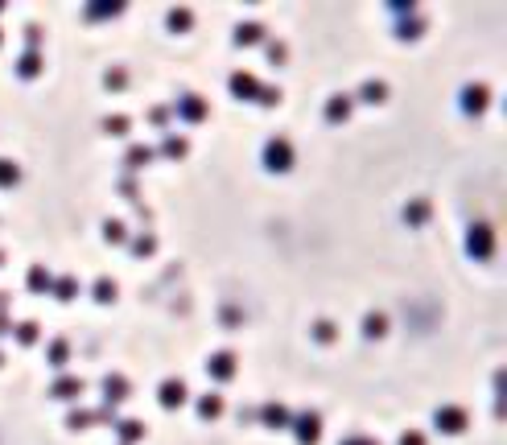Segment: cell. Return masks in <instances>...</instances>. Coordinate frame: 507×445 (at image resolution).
Segmentation results:
<instances>
[{
    "label": "cell",
    "mask_w": 507,
    "mask_h": 445,
    "mask_svg": "<svg viewBox=\"0 0 507 445\" xmlns=\"http://www.w3.org/2000/svg\"><path fill=\"white\" fill-rule=\"evenodd\" d=\"M182 396H186V392H182V383H165V404H173V400L182 404Z\"/></svg>",
    "instance_id": "2"
},
{
    "label": "cell",
    "mask_w": 507,
    "mask_h": 445,
    "mask_svg": "<svg viewBox=\"0 0 507 445\" xmlns=\"http://www.w3.org/2000/svg\"><path fill=\"white\" fill-rule=\"evenodd\" d=\"M268 165H289V144H268Z\"/></svg>",
    "instance_id": "1"
}]
</instances>
